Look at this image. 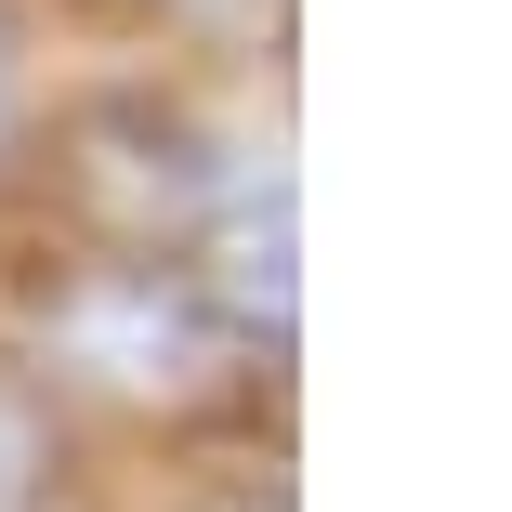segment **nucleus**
I'll return each instance as SVG.
<instances>
[{
    "mask_svg": "<svg viewBox=\"0 0 512 512\" xmlns=\"http://www.w3.org/2000/svg\"><path fill=\"white\" fill-rule=\"evenodd\" d=\"M0 106H14V66H0Z\"/></svg>",
    "mask_w": 512,
    "mask_h": 512,
    "instance_id": "f257e3e1",
    "label": "nucleus"
}]
</instances>
